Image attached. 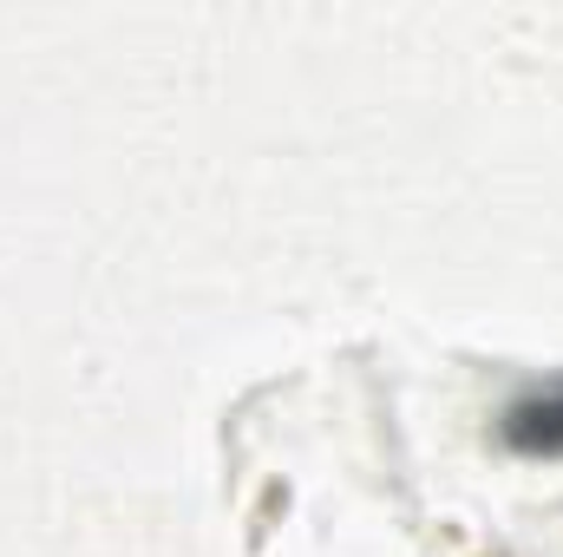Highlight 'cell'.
Instances as JSON below:
<instances>
[{
  "instance_id": "1",
  "label": "cell",
  "mask_w": 563,
  "mask_h": 557,
  "mask_svg": "<svg viewBox=\"0 0 563 557\" xmlns=\"http://www.w3.org/2000/svg\"><path fill=\"white\" fill-rule=\"evenodd\" d=\"M498 433H505V446H511V452L558 459V452H563V381L518 394V401L505 407V419H498Z\"/></svg>"
}]
</instances>
